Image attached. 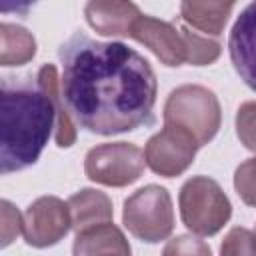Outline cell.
I'll list each match as a JSON object with an SVG mask.
<instances>
[{
  "instance_id": "obj_11",
  "label": "cell",
  "mask_w": 256,
  "mask_h": 256,
  "mask_svg": "<svg viewBox=\"0 0 256 256\" xmlns=\"http://www.w3.org/2000/svg\"><path fill=\"white\" fill-rule=\"evenodd\" d=\"M140 8L134 2L96 0L84 6L86 22L102 36H128L134 22L140 18Z\"/></svg>"
},
{
  "instance_id": "obj_14",
  "label": "cell",
  "mask_w": 256,
  "mask_h": 256,
  "mask_svg": "<svg viewBox=\"0 0 256 256\" xmlns=\"http://www.w3.org/2000/svg\"><path fill=\"white\" fill-rule=\"evenodd\" d=\"M232 10L234 2H182L180 18L204 36H220Z\"/></svg>"
},
{
  "instance_id": "obj_13",
  "label": "cell",
  "mask_w": 256,
  "mask_h": 256,
  "mask_svg": "<svg viewBox=\"0 0 256 256\" xmlns=\"http://www.w3.org/2000/svg\"><path fill=\"white\" fill-rule=\"evenodd\" d=\"M68 208H70L72 228L76 234L92 226L112 222L114 216L112 200L104 192L94 188H82L80 192L72 194L68 198Z\"/></svg>"
},
{
  "instance_id": "obj_15",
  "label": "cell",
  "mask_w": 256,
  "mask_h": 256,
  "mask_svg": "<svg viewBox=\"0 0 256 256\" xmlns=\"http://www.w3.org/2000/svg\"><path fill=\"white\" fill-rule=\"evenodd\" d=\"M36 56L34 36L18 24H0V64L2 66H22Z\"/></svg>"
},
{
  "instance_id": "obj_7",
  "label": "cell",
  "mask_w": 256,
  "mask_h": 256,
  "mask_svg": "<svg viewBox=\"0 0 256 256\" xmlns=\"http://www.w3.org/2000/svg\"><path fill=\"white\" fill-rule=\"evenodd\" d=\"M198 148V142L188 132L174 126H164L146 142L144 160L154 174L174 178L190 168Z\"/></svg>"
},
{
  "instance_id": "obj_21",
  "label": "cell",
  "mask_w": 256,
  "mask_h": 256,
  "mask_svg": "<svg viewBox=\"0 0 256 256\" xmlns=\"http://www.w3.org/2000/svg\"><path fill=\"white\" fill-rule=\"evenodd\" d=\"M24 228V216L12 206V202L2 200V246L6 248Z\"/></svg>"
},
{
  "instance_id": "obj_1",
  "label": "cell",
  "mask_w": 256,
  "mask_h": 256,
  "mask_svg": "<svg viewBox=\"0 0 256 256\" xmlns=\"http://www.w3.org/2000/svg\"><path fill=\"white\" fill-rule=\"evenodd\" d=\"M58 58L62 98L80 128L112 136L154 124L158 82L140 52L76 32L58 48Z\"/></svg>"
},
{
  "instance_id": "obj_19",
  "label": "cell",
  "mask_w": 256,
  "mask_h": 256,
  "mask_svg": "<svg viewBox=\"0 0 256 256\" xmlns=\"http://www.w3.org/2000/svg\"><path fill=\"white\" fill-rule=\"evenodd\" d=\"M234 188L240 200L256 208V156L244 160L234 172Z\"/></svg>"
},
{
  "instance_id": "obj_2",
  "label": "cell",
  "mask_w": 256,
  "mask_h": 256,
  "mask_svg": "<svg viewBox=\"0 0 256 256\" xmlns=\"http://www.w3.org/2000/svg\"><path fill=\"white\" fill-rule=\"evenodd\" d=\"M60 148L76 140L74 120L64 104L60 78L54 64H44L38 74L0 80V170L20 172L38 162L48 138Z\"/></svg>"
},
{
  "instance_id": "obj_10",
  "label": "cell",
  "mask_w": 256,
  "mask_h": 256,
  "mask_svg": "<svg viewBox=\"0 0 256 256\" xmlns=\"http://www.w3.org/2000/svg\"><path fill=\"white\" fill-rule=\"evenodd\" d=\"M228 52L236 74L256 92V2L248 4L236 18L228 36Z\"/></svg>"
},
{
  "instance_id": "obj_16",
  "label": "cell",
  "mask_w": 256,
  "mask_h": 256,
  "mask_svg": "<svg viewBox=\"0 0 256 256\" xmlns=\"http://www.w3.org/2000/svg\"><path fill=\"white\" fill-rule=\"evenodd\" d=\"M184 44H186V62L192 66H208L218 60L220 56V44L208 36H200L198 32H192L188 26H180Z\"/></svg>"
},
{
  "instance_id": "obj_22",
  "label": "cell",
  "mask_w": 256,
  "mask_h": 256,
  "mask_svg": "<svg viewBox=\"0 0 256 256\" xmlns=\"http://www.w3.org/2000/svg\"><path fill=\"white\" fill-rule=\"evenodd\" d=\"M254 234H256V232H254Z\"/></svg>"
},
{
  "instance_id": "obj_9",
  "label": "cell",
  "mask_w": 256,
  "mask_h": 256,
  "mask_svg": "<svg viewBox=\"0 0 256 256\" xmlns=\"http://www.w3.org/2000/svg\"><path fill=\"white\" fill-rule=\"evenodd\" d=\"M130 38L150 48L164 66L174 68L186 62V44L182 32L172 22H164L154 16L140 14V18L132 26Z\"/></svg>"
},
{
  "instance_id": "obj_18",
  "label": "cell",
  "mask_w": 256,
  "mask_h": 256,
  "mask_svg": "<svg viewBox=\"0 0 256 256\" xmlns=\"http://www.w3.org/2000/svg\"><path fill=\"white\" fill-rule=\"evenodd\" d=\"M236 136L244 148L256 152V100H248L236 110Z\"/></svg>"
},
{
  "instance_id": "obj_12",
  "label": "cell",
  "mask_w": 256,
  "mask_h": 256,
  "mask_svg": "<svg viewBox=\"0 0 256 256\" xmlns=\"http://www.w3.org/2000/svg\"><path fill=\"white\" fill-rule=\"evenodd\" d=\"M72 256H132V250L124 232L114 222H106L78 232Z\"/></svg>"
},
{
  "instance_id": "obj_6",
  "label": "cell",
  "mask_w": 256,
  "mask_h": 256,
  "mask_svg": "<svg viewBox=\"0 0 256 256\" xmlns=\"http://www.w3.org/2000/svg\"><path fill=\"white\" fill-rule=\"evenodd\" d=\"M144 150L130 142H106L88 150L84 158L86 176L102 186L122 188L134 184L144 172Z\"/></svg>"
},
{
  "instance_id": "obj_4",
  "label": "cell",
  "mask_w": 256,
  "mask_h": 256,
  "mask_svg": "<svg viewBox=\"0 0 256 256\" xmlns=\"http://www.w3.org/2000/svg\"><path fill=\"white\" fill-rule=\"evenodd\" d=\"M182 224L198 236H214L232 216V204L220 184L208 176L188 178L178 194Z\"/></svg>"
},
{
  "instance_id": "obj_20",
  "label": "cell",
  "mask_w": 256,
  "mask_h": 256,
  "mask_svg": "<svg viewBox=\"0 0 256 256\" xmlns=\"http://www.w3.org/2000/svg\"><path fill=\"white\" fill-rule=\"evenodd\" d=\"M162 256H212V250L204 240L192 234H180L166 242Z\"/></svg>"
},
{
  "instance_id": "obj_17",
  "label": "cell",
  "mask_w": 256,
  "mask_h": 256,
  "mask_svg": "<svg viewBox=\"0 0 256 256\" xmlns=\"http://www.w3.org/2000/svg\"><path fill=\"white\" fill-rule=\"evenodd\" d=\"M220 256H256V234L242 226L230 228L220 244Z\"/></svg>"
},
{
  "instance_id": "obj_8",
  "label": "cell",
  "mask_w": 256,
  "mask_h": 256,
  "mask_svg": "<svg viewBox=\"0 0 256 256\" xmlns=\"http://www.w3.org/2000/svg\"><path fill=\"white\" fill-rule=\"evenodd\" d=\"M22 216H24V228H22L24 240L28 246L34 248H48L58 244L72 228L68 202L60 200L58 196L36 198Z\"/></svg>"
},
{
  "instance_id": "obj_5",
  "label": "cell",
  "mask_w": 256,
  "mask_h": 256,
  "mask_svg": "<svg viewBox=\"0 0 256 256\" xmlns=\"http://www.w3.org/2000/svg\"><path fill=\"white\" fill-rule=\"evenodd\" d=\"M122 224L142 242L156 244L166 240L174 230V208L168 190L158 184H148L132 192L124 200Z\"/></svg>"
},
{
  "instance_id": "obj_3",
  "label": "cell",
  "mask_w": 256,
  "mask_h": 256,
  "mask_svg": "<svg viewBox=\"0 0 256 256\" xmlns=\"http://www.w3.org/2000/svg\"><path fill=\"white\" fill-rule=\"evenodd\" d=\"M220 124V102L206 86L182 84L174 88L164 102V126H174L188 132L200 148L218 134Z\"/></svg>"
}]
</instances>
